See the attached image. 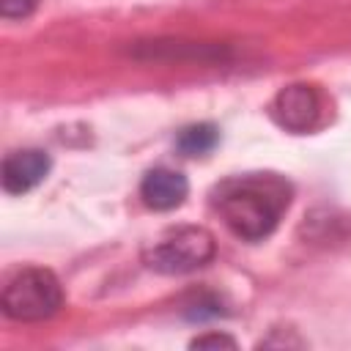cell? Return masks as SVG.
Returning <instances> with one entry per match:
<instances>
[{
	"label": "cell",
	"mask_w": 351,
	"mask_h": 351,
	"mask_svg": "<svg viewBox=\"0 0 351 351\" xmlns=\"http://www.w3.org/2000/svg\"><path fill=\"white\" fill-rule=\"evenodd\" d=\"M291 206V184L274 173H247L214 189V208L228 230L244 241L266 239Z\"/></svg>",
	"instance_id": "6da1fadb"
},
{
	"label": "cell",
	"mask_w": 351,
	"mask_h": 351,
	"mask_svg": "<svg viewBox=\"0 0 351 351\" xmlns=\"http://www.w3.org/2000/svg\"><path fill=\"white\" fill-rule=\"evenodd\" d=\"M3 313L14 321H44L52 318L63 304V288L49 269L27 266L16 271L3 288Z\"/></svg>",
	"instance_id": "7a4b0ae2"
},
{
	"label": "cell",
	"mask_w": 351,
	"mask_h": 351,
	"mask_svg": "<svg viewBox=\"0 0 351 351\" xmlns=\"http://www.w3.org/2000/svg\"><path fill=\"white\" fill-rule=\"evenodd\" d=\"M217 252L214 236L206 228L184 225L170 233H165L159 241H154L143 261L148 269L159 274H189L200 266H206Z\"/></svg>",
	"instance_id": "3957f363"
},
{
	"label": "cell",
	"mask_w": 351,
	"mask_h": 351,
	"mask_svg": "<svg viewBox=\"0 0 351 351\" xmlns=\"http://www.w3.org/2000/svg\"><path fill=\"white\" fill-rule=\"evenodd\" d=\"M269 112L274 123H280L288 132H310L318 126L321 118V96L313 85L293 82L271 99Z\"/></svg>",
	"instance_id": "277c9868"
},
{
	"label": "cell",
	"mask_w": 351,
	"mask_h": 351,
	"mask_svg": "<svg viewBox=\"0 0 351 351\" xmlns=\"http://www.w3.org/2000/svg\"><path fill=\"white\" fill-rule=\"evenodd\" d=\"M49 173V156L38 148H25V151H14L3 159V189L8 195H22L27 189H33L36 184L44 181V176Z\"/></svg>",
	"instance_id": "5b68a950"
},
{
	"label": "cell",
	"mask_w": 351,
	"mask_h": 351,
	"mask_svg": "<svg viewBox=\"0 0 351 351\" xmlns=\"http://www.w3.org/2000/svg\"><path fill=\"white\" fill-rule=\"evenodd\" d=\"M186 192H189L186 176H181L178 170H170V167L148 170L143 184H140L143 203L148 208H156V211H170L176 206H181Z\"/></svg>",
	"instance_id": "8992f818"
},
{
	"label": "cell",
	"mask_w": 351,
	"mask_h": 351,
	"mask_svg": "<svg viewBox=\"0 0 351 351\" xmlns=\"http://www.w3.org/2000/svg\"><path fill=\"white\" fill-rule=\"evenodd\" d=\"M219 143V129L214 123H192L186 129H181L176 145L184 156H206L208 151H214V145Z\"/></svg>",
	"instance_id": "52a82bcc"
},
{
	"label": "cell",
	"mask_w": 351,
	"mask_h": 351,
	"mask_svg": "<svg viewBox=\"0 0 351 351\" xmlns=\"http://www.w3.org/2000/svg\"><path fill=\"white\" fill-rule=\"evenodd\" d=\"M222 307H219V299L217 296H208V293H197L186 307H184V315L189 321H206V318H214L219 315Z\"/></svg>",
	"instance_id": "ba28073f"
},
{
	"label": "cell",
	"mask_w": 351,
	"mask_h": 351,
	"mask_svg": "<svg viewBox=\"0 0 351 351\" xmlns=\"http://www.w3.org/2000/svg\"><path fill=\"white\" fill-rule=\"evenodd\" d=\"M36 8V0H0V14L5 19H22Z\"/></svg>",
	"instance_id": "9c48e42d"
},
{
	"label": "cell",
	"mask_w": 351,
	"mask_h": 351,
	"mask_svg": "<svg viewBox=\"0 0 351 351\" xmlns=\"http://www.w3.org/2000/svg\"><path fill=\"white\" fill-rule=\"evenodd\" d=\"M192 348H236V340L228 335H200L192 340Z\"/></svg>",
	"instance_id": "30bf717a"
}]
</instances>
